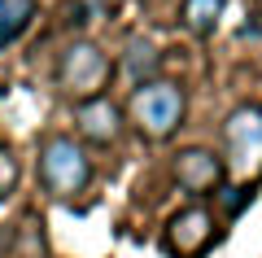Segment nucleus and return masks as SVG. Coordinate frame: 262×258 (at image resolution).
I'll list each match as a JSON object with an SVG mask.
<instances>
[{
	"instance_id": "20e7f679",
	"label": "nucleus",
	"mask_w": 262,
	"mask_h": 258,
	"mask_svg": "<svg viewBox=\"0 0 262 258\" xmlns=\"http://www.w3.org/2000/svg\"><path fill=\"white\" fill-rule=\"evenodd\" d=\"M57 83H61L70 96H79V101H92V96H101L105 83H110V57L96 44L79 39V44H70L61 53V62H57Z\"/></svg>"
},
{
	"instance_id": "39448f33",
	"label": "nucleus",
	"mask_w": 262,
	"mask_h": 258,
	"mask_svg": "<svg viewBox=\"0 0 262 258\" xmlns=\"http://www.w3.org/2000/svg\"><path fill=\"white\" fill-rule=\"evenodd\" d=\"M162 245L170 258H201L214 245V214L206 206H188V210L170 214L166 232H162Z\"/></svg>"
},
{
	"instance_id": "9b49d317",
	"label": "nucleus",
	"mask_w": 262,
	"mask_h": 258,
	"mask_svg": "<svg viewBox=\"0 0 262 258\" xmlns=\"http://www.w3.org/2000/svg\"><path fill=\"white\" fill-rule=\"evenodd\" d=\"M13 180H18V166H13L9 149H0V202L13 193Z\"/></svg>"
},
{
	"instance_id": "9d476101",
	"label": "nucleus",
	"mask_w": 262,
	"mask_h": 258,
	"mask_svg": "<svg viewBox=\"0 0 262 258\" xmlns=\"http://www.w3.org/2000/svg\"><path fill=\"white\" fill-rule=\"evenodd\" d=\"M158 62H162V57H158V48H153L149 39H131V44H127V57H122V66H127V74H131L136 83H149L153 70H158Z\"/></svg>"
},
{
	"instance_id": "6e6552de",
	"label": "nucleus",
	"mask_w": 262,
	"mask_h": 258,
	"mask_svg": "<svg viewBox=\"0 0 262 258\" xmlns=\"http://www.w3.org/2000/svg\"><path fill=\"white\" fill-rule=\"evenodd\" d=\"M35 22V0H0V48H9Z\"/></svg>"
},
{
	"instance_id": "f257e3e1",
	"label": "nucleus",
	"mask_w": 262,
	"mask_h": 258,
	"mask_svg": "<svg viewBox=\"0 0 262 258\" xmlns=\"http://www.w3.org/2000/svg\"><path fill=\"white\" fill-rule=\"evenodd\" d=\"M184 88L170 79H149V83H136V92H131L127 101V114L131 123H136V131L149 140H166L179 131V123H184Z\"/></svg>"
},
{
	"instance_id": "7ed1b4c3",
	"label": "nucleus",
	"mask_w": 262,
	"mask_h": 258,
	"mask_svg": "<svg viewBox=\"0 0 262 258\" xmlns=\"http://www.w3.org/2000/svg\"><path fill=\"white\" fill-rule=\"evenodd\" d=\"M39 180H44V188L53 197H75L88 188V180H92V162H88L83 145L70 136H53L44 140V149H39Z\"/></svg>"
},
{
	"instance_id": "423d86ee",
	"label": "nucleus",
	"mask_w": 262,
	"mask_h": 258,
	"mask_svg": "<svg viewBox=\"0 0 262 258\" xmlns=\"http://www.w3.org/2000/svg\"><path fill=\"white\" fill-rule=\"evenodd\" d=\"M223 157L214 153V149H184V153L175 157V180L179 188H188V193H214L219 184H223Z\"/></svg>"
},
{
	"instance_id": "0eeeda50",
	"label": "nucleus",
	"mask_w": 262,
	"mask_h": 258,
	"mask_svg": "<svg viewBox=\"0 0 262 258\" xmlns=\"http://www.w3.org/2000/svg\"><path fill=\"white\" fill-rule=\"evenodd\" d=\"M75 123L79 131H83L92 145H110V140H118V110H114L105 96H92V101H79L75 110Z\"/></svg>"
},
{
	"instance_id": "1a4fd4ad",
	"label": "nucleus",
	"mask_w": 262,
	"mask_h": 258,
	"mask_svg": "<svg viewBox=\"0 0 262 258\" xmlns=\"http://www.w3.org/2000/svg\"><path fill=\"white\" fill-rule=\"evenodd\" d=\"M223 5L227 0H184L179 18H184V27L192 31V35H214L219 18H223Z\"/></svg>"
},
{
	"instance_id": "f8f14e48",
	"label": "nucleus",
	"mask_w": 262,
	"mask_h": 258,
	"mask_svg": "<svg viewBox=\"0 0 262 258\" xmlns=\"http://www.w3.org/2000/svg\"><path fill=\"white\" fill-rule=\"evenodd\" d=\"M249 188H241V184H232V188H223V197H219V202H223V210L227 214H241L245 210V202H249Z\"/></svg>"
},
{
	"instance_id": "f03ea898",
	"label": "nucleus",
	"mask_w": 262,
	"mask_h": 258,
	"mask_svg": "<svg viewBox=\"0 0 262 258\" xmlns=\"http://www.w3.org/2000/svg\"><path fill=\"white\" fill-rule=\"evenodd\" d=\"M223 171L241 184L262 180V105H241L223 123Z\"/></svg>"
}]
</instances>
